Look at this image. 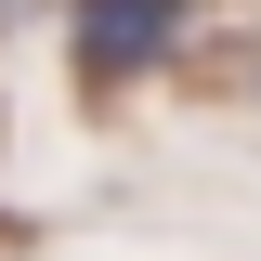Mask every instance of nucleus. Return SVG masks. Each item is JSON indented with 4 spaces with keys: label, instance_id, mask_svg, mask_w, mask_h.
Wrapping results in <instances>:
<instances>
[{
    "label": "nucleus",
    "instance_id": "f257e3e1",
    "mask_svg": "<svg viewBox=\"0 0 261 261\" xmlns=\"http://www.w3.org/2000/svg\"><path fill=\"white\" fill-rule=\"evenodd\" d=\"M170 39H183V0H79V79H144V65H170Z\"/></svg>",
    "mask_w": 261,
    "mask_h": 261
}]
</instances>
